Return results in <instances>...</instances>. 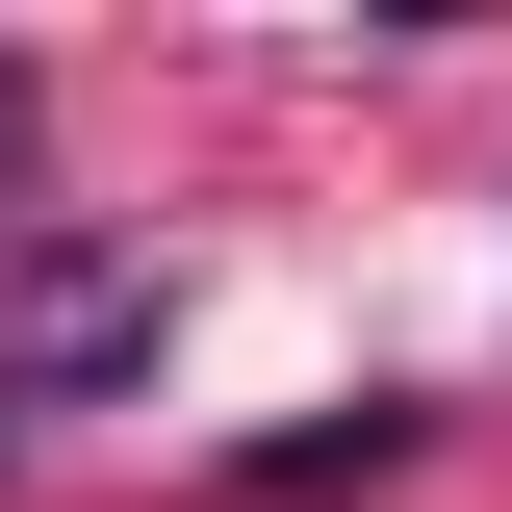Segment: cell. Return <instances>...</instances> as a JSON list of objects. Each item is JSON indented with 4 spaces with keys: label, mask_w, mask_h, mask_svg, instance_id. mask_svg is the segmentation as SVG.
<instances>
[{
    "label": "cell",
    "mask_w": 512,
    "mask_h": 512,
    "mask_svg": "<svg viewBox=\"0 0 512 512\" xmlns=\"http://www.w3.org/2000/svg\"><path fill=\"white\" fill-rule=\"evenodd\" d=\"M154 359V256H77V231H26V333H0V410H77V384H128Z\"/></svg>",
    "instance_id": "obj_1"
},
{
    "label": "cell",
    "mask_w": 512,
    "mask_h": 512,
    "mask_svg": "<svg viewBox=\"0 0 512 512\" xmlns=\"http://www.w3.org/2000/svg\"><path fill=\"white\" fill-rule=\"evenodd\" d=\"M0 180H26V52H0Z\"/></svg>",
    "instance_id": "obj_2"
}]
</instances>
